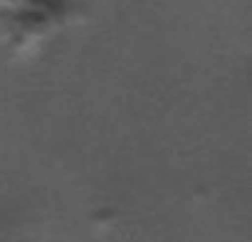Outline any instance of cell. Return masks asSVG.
<instances>
[{
  "label": "cell",
  "instance_id": "6da1fadb",
  "mask_svg": "<svg viewBox=\"0 0 252 242\" xmlns=\"http://www.w3.org/2000/svg\"><path fill=\"white\" fill-rule=\"evenodd\" d=\"M72 23L67 0H0V55L32 60Z\"/></svg>",
  "mask_w": 252,
  "mask_h": 242
}]
</instances>
